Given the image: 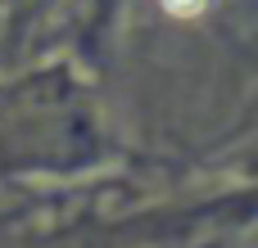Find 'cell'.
Returning a JSON list of instances; mask_svg holds the SVG:
<instances>
[{"label": "cell", "mask_w": 258, "mask_h": 248, "mask_svg": "<svg viewBox=\"0 0 258 248\" xmlns=\"http://www.w3.org/2000/svg\"><path fill=\"white\" fill-rule=\"evenodd\" d=\"M163 5H168L172 14H195V9H200L204 0H163Z\"/></svg>", "instance_id": "cell-1"}]
</instances>
